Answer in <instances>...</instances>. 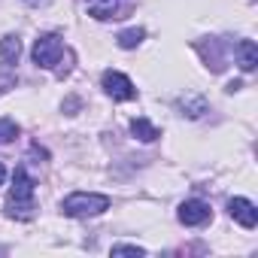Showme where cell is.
<instances>
[{"mask_svg": "<svg viewBox=\"0 0 258 258\" xmlns=\"http://www.w3.org/2000/svg\"><path fill=\"white\" fill-rule=\"evenodd\" d=\"M34 195H37V185H34L31 173H28L25 167H16V173H13V188H10L7 204H4L7 216H10V219H19V222L34 219V210H37Z\"/></svg>", "mask_w": 258, "mask_h": 258, "instance_id": "6da1fadb", "label": "cell"}, {"mask_svg": "<svg viewBox=\"0 0 258 258\" xmlns=\"http://www.w3.org/2000/svg\"><path fill=\"white\" fill-rule=\"evenodd\" d=\"M106 210H109V198L94 195V191H73L61 201V213L70 219H88V216H100Z\"/></svg>", "mask_w": 258, "mask_h": 258, "instance_id": "7a4b0ae2", "label": "cell"}, {"mask_svg": "<svg viewBox=\"0 0 258 258\" xmlns=\"http://www.w3.org/2000/svg\"><path fill=\"white\" fill-rule=\"evenodd\" d=\"M64 55H67V46H64V40H61L58 34H40V37L34 40L31 58H34L37 67H43V70H55V67L64 61Z\"/></svg>", "mask_w": 258, "mask_h": 258, "instance_id": "3957f363", "label": "cell"}, {"mask_svg": "<svg viewBox=\"0 0 258 258\" xmlns=\"http://www.w3.org/2000/svg\"><path fill=\"white\" fill-rule=\"evenodd\" d=\"M100 88H103L112 100H134V97H137L134 82L127 79L124 73H118V70H103V76H100Z\"/></svg>", "mask_w": 258, "mask_h": 258, "instance_id": "277c9868", "label": "cell"}, {"mask_svg": "<svg viewBox=\"0 0 258 258\" xmlns=\"http://www.w3.org/2000/svg\"><path fill=\"white\" fill-rule=\"evenodd\" d=\"M176 219H179L182 225H188V228H201V225H207V222L213 219V210H210V204H207V201H198V198H191V201L179 204V213H176Z\"/></svg>", "mask_w": 258, "mask_h": 258, "instance_id": "5b68a950", "label": "cell"}, {"mask_svg": "<svg viewBox=\"0 0 258 258\" xmlns=\"http://www.w3.org/2000/svg\"><path fill=\"white\" fill-rule=\"evenodd\" d=\"M228 213H231V219H234L237 225H243L246 231H252V228L258 225V210H255V204H252L249 198H231V201H228Z\"/></svg>", "mask_w": 258, "mask_h": 258, "instance_id": "8992f818", "label": "cell"}, {"mask_svg": "<svg viewBox=\"0 0 258 258\" xmlns=\"http://www.w3.org/2000/svg\"><path fill=\"white\" fill-rule=\"evenodd\" d=\"M85 10L91 19L97 22H109V19H121V13L127 10L124 0H85Z\"/></svg>", "mask_w": 258, "mask_h": 258, "instance_id": "52a82bcc", "label": "cell"}, {"mask_svg": "<svg viewBox=\"0 0 258 258\" xmlns=\"http://www.w3.org/2000/svg\"><path fill=\"white\" fill-rule=\"evenodd\" d=\"M195 49L204 55V61H207V67H210L213 73H222V70H225V64H228V55H225V46H222V40L210 37V43H198Z\"/></svg>", "mask_w": 258, "mask_h": 258, "instance_id": "ba28073f", "label": "cell"}, {"mask_svg": "<svg viewBox=\"0 0 258 258\" xmlns=\"http://www.w3.org/2000/svg\"><path fill=\"white\" fill-rule=\"evenodd\" d=\"M22 58V40L16 34H7L4 40H0V61H4L7 67H16Z\"/></svg>", "mask_w": 258, "mask_h": 258, "instance_id": "9c48e42d", "label": "cell"}, {"mask_svg": "<svg viewBox=\"0 0 258 258\" xmlns=\"http://www.w3.org/2000/svg\"><path fill=\"white\" fill-rule=\"evenodd\" d=\"M234 52H237V64H240V70H243V73H252L255 64H258V49H255V43H252V40H240Z\"/></svg>", "mask_w": 258, "mask_h": 258, "instance_id": "30bf717a", "label": "cell"}, {"mask_svg": "<svg viewBox=\"0 0 258 258\" xmlns=\"http://www.w3.org/2000/svg\"><path fill=\"white\" fill-rule=\"evenodd\" d=\"M176 109H182V115H188V118H201L204 112H210V103L198 94H188V97L176 100Z\"/></svg>", "mask_w": 258, "mask_h": 258, "instance_id": "8fae6325", "label": "cell"}, {"mask_svg": "<svg viewBox=\"0 0 258 258\" xmlns=\"http://www.w3.org/2000/svg\"><path fill=\"white\" fill-rule=\"evenodd\" d=\"M131 134H134L137 140H143V143H155V140L161 137V131H158V127H155L149 118H143V115L131 121Z\"/></svg>", "mask_w": 258, "mask_h": 258, "instance_id": "7c38bea8", "label": "cell"}, {"mask_svg": "<svg viewBox=\"0 0 258 258\" xmlns=\"http://www.w3.org/2000/svg\"><path fill=\"white\" fill-rule=\"evenodd\" d=\"M143 37H146L143 28H127V31H121V34L115 37V43H118V49H137V46L143 43Z\"/></svg>", "mask_w": 258, "mask_h": 258, "instance_id": "4fadbf2b", "label": "cell"}, {"mask_svg": "<svg viewBox=\"0 0 258 258\" xmlns=\"http://www.w3.org/2000/svg\"><path fill=\"white\" fill-rule=\"evenodd\" d=\"M19 134H22V127H19V121H16V118H0V146L13 143Z\"/></svg>", "mask_w": 258, "mask_h": 258, "instance_id": "5bb4252c", "label": "cell"}, {"mask_svg": "<svg viewBox=\"0 0 258 258\" xmlns=\"http://www.w3.org/2000/svg\"><path fill=\"white\" fill-rule=\"evenodd\" d=\"M112 255H146V249L137 246V243H115L112 246Z\"/></svg>", "mask_w": 258, "mask_h": 258, "instance_id": "9a60e30c", "label": "cell"}, {"mask_svg": "<svg viewBox=\"0 0 258 258\" xmlns=\"http://www.w3.org/2000/svg\"><path fill=\"white\" fill-rule=\"evenodd\" d=\"M25 4H28V7H34V10H40V7H49L52 0H25Z\"/></svg>", "mask_w": 258, "mask_h": 258, "instance_id": "2e32d148", "label": "cell"}, {"mask_svg": "<svg viewBox=\"0 0 258 258\" xmlns=\"http://www.w3.org/2000/svg\"><path fill=\"white\" fill-rule=\"evenodd\" d=\"M4 179H7V167L0 164V185H4Z\"/></svg>", "mask_w": 258, "mask_h": 258, "instance_id": "e0dca14e", "label": "cell"}]
</instances>
